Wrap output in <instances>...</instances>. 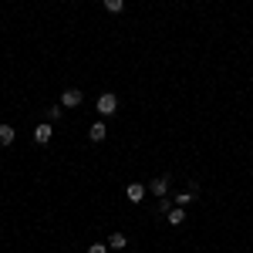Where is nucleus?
Here are the masks:
<instances>
[{"mask_svg":"<svg viewBox=\"0 0 253 253\" xmlns=\"http://www.w3.org/2000/svg\"><path fill=\"white\" fill-rule=\"evenodd\" d=\"M98 112H101V115H112V112H118V98L112 95V91H105V95L98 98Z\"/></svg>","mask_w":253,"mask_h":253,"instance_id":"obj_1","label":"nucleus"},{"mask_svg":"<svg viewBox=\"0 0 253 253\" xmlns=\"http://www.w3.org/2000/svg\"><path fill=\"white\" fill-rule=\"evenodd\" d=\"M125 196H128V203H142V199H145V186H142V182H128Z\"/></svg>","mask_w":253,"mask_h":253,"instance_id":"obj_3","label":"nucleus"},{"mask_svg":"<svg viewBox=\"0 0 253 253\" xmlns=\"http://www.w3.org/2000/svg\"><path fill=\"white\" fill-rule=\"evenodd\" d=\"M88 135H91V142H101V138L108 135V125H105V122H95V125L88 128Z\"/></svg>","mask_w":253,"mask_h":253,"instance_id":"obj_5","label":"nucleus"},{"mask_svg":"<svg viewBox=\"0 0 253 253\" xmlns=\"http://www.w3.org/2000/svg\"><path fill=\"white\" fill-rule=\"evenodd\" d=\"M88 253H108V247H105V243H91V247H88Z\"/></svg>","mask_w":253,"mask_h":253,"instance_id":"obj_11","label":"nucleus"},{"mask_svg":"<svg viewBox=\"0 0 253 253\" xmlns=\"http://www.w3.org/2000/svg\"><path fill=\"white\" fill-rule=\"evenodd\" d=\"M122 7H125V0H105V10H112V14H122Z\"/></svg>","mask_w":253,"mask_h":253,"instance_id":"obj_10","label":"nucleus"},{"mask_svg":"<svg viewBox=\"0 0 253 253\" xmlns=\"http://www.w3.org/2000/svg\"><path fill=\"white\" fill-rule=\"evenodd\" d=\"M189 203H193V189H189V193H182V196H179V206H189Z\"/></svg>","mask_w":253,"mask_h":253,"instance_id":"obj_12","label":"nucleus"},{"mask_svg":"<svg viewBox=\"0 0 253 253\" xmlns=\"http://www.w3.org/2000/svg\"><path fill=\"white\" fill-rule=\"evenodd\" d=\"M51 135H54V128H51V125H38V128H34V142H38V145L51 142Z\"/></svg>","mask_w":253,"mask_h":253,"instance_id":"obj_4","label":"nucleus"},{"mask_svg":"<svg viewBox=\"0 0 253 253\" xmlns=\"http://www.w3.org/2000/svg\"><path fill=\"white\" fill-rule=\"evenodd\" d=\"M61 105H64V108H78L81 105V91L78 88H68V91L61 95Z\"/></svg>","mask_w":253,"mask_h":253,"instance_id":"obj_2","label":"nucleus"},{"mask_svg":"<svg viewBox=\"0 0 253 253\" xmlns=\"http://www.w3.org/2000/svg\"><path fill=\"white\" fill-rule=\"evenodd\" d=\"M125 243H128V236H125V233H112V236H108V250H125Z\"/></svg>","mask_w":253,"mask_h":253,"instance_id":"obj_7","label":"nucleus"},{"mask_svg":"<svg viewBox=\"0 0 253 253\" xmlns=\"http://www.w3.org/2000/svg\"><path fill=\"white\" fill-rule=\"evenodd\" d=\"M166 219H169L172 226H179V223L186 219V210H169V213H166Z\"/></svg>","mask_w":253,"mask_h":253,"instance_id":"obj_9","label":"nucleus"},{"mask_svg":"<svg viewBox=\"0 0 253 253\" xmlns=\"http://www.w3.org/2000/svg\"><path fill=\"white\" fill-rule=\"evenodd\" d=\"M149 189H152L156 196H166V193H169V179H162V175H159V179L149 182Z\"/></svg>","mask_w":253,"mask_h":253,"instance_id":"obj_6","label":"nucleus"},{"mask_svg":"<svg viewBox=\"0 0 253 253\" xmlns=\"http://www.w3.org/2000/svg\"><path fill=\"white\" fill-rule=\"evenodd\" d=\"M14 138H17V132H14L10 125H0V145H10Z\"/></svg>","mask_w":253,"mask_h":253,"instance_id":"obj_8","label":"nucleus"}]
</instances>
